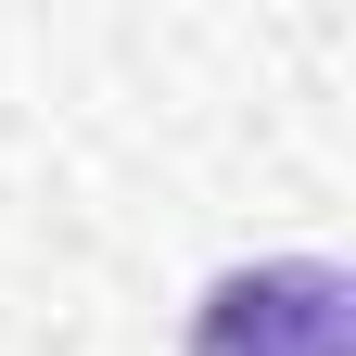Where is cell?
<instances>
[{
    "label": "cell",
    "mask_w": 356,
    "mask_h": 356,
    "mask_svg": "<svg viewBox=\"0 0 356 356\" xmlns=\"http://www.w3.org/2000/svg\"><path fill=\"white\" fill-rule=\"evenodd\" d=\"M191 356H356V280L331 254L229 267V280L191 305Z\"/></svg>",
    "instance_id": "obj_1"
}]
</instances>
